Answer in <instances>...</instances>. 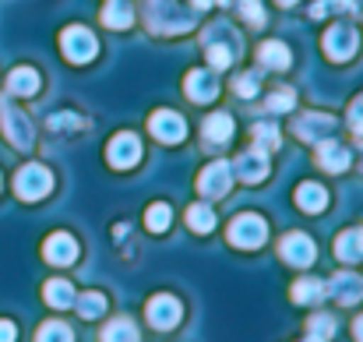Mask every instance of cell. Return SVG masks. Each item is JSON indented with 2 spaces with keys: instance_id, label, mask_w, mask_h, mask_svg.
Returning <instances> with one entry per match:
<instances>
[{
  "instance_id": "1",
  "label": "cell",
  "mask_w": 363,
  "mask_h": 342,
  "mask_svg": "<svg viewBox=\"0 0 363 342\" xmlns=\"http://www.w3.org/2000/svg\"><path fill=\"white\" fill-rule=\"evenodd\" d=\"M50 191H53V173H50L46 166L28 162V166L18 170V177H14V194H18L21 202H39V198H46Z\"/></svg>"
},
{
  "instance_id": "2",
  "label": "cell",
  "mask_w": 363,
  "mask_h": 342,
  "mask_svg": "<svg viewBox=\"0 0 363 342\" xmlns=\"http://www.w3.org/2000/svg\"><path fill=\"white\" fill-rule=\"evenodd\" d=\"M264 236H268V223H264L261 216H254V212H243V216H237V219L230 223V243H233V247L254 250V247L264 243Z\"/></svg>"
},
{
  "instance_id": "3",
  "label": "cell",
  "mask_w": 363,
  "mask_h": 342,
  "mask_svg": "<svg viewBox=\"0 0 363 342\" xmlns=\"http://www.w3.org/2000/svg\"><path fill=\"white\" fill-rule=\"evenodd\" d=\"M60 50H64V57H67L71 64H85V60H92V57H96L99 43H96V35H92L89 28L71 25V28H64V32H60Z\"/></svg>"
},
{
  "instance_id": "4",
  "label": "cell",
  "mask_w": 363,
  "mask_h": 342,
  "mask_svg": "<svg viewBox=\"0 0 363 342\" xmlns=\"http://www.w3.org/2000/svg\"><path fill=\"white\" fill-rule=\"evenodd\" d=\"M145 7H148V25L155 32H184V28L194 25V18L191 14H180L173 0H148Z\"/></svg>"
},
{
  "instance_id": "5",
  "label": "cell",
  "mask_w": 363,
  "mask_h": 342,
  "mask_svg": "<svg viewBox=\"0 0 363 342\" xmlns=\"http://www.w3.org/2000/svg\"><path fill=\"white\" fill-rule=\"evenodd\" d=\"M145 318H148V325H152V329H159V332H169V329H177V325H180V318H184V307H180V300H177V297H169V293H159V297H152V300H148V307H145Z\"/></svg>"
},
{
  "instance_id": "6",
  "label": "cell",
  "mask_w": 363,
  "mask_h": 342,
  "mask_svg": "<svg viewBox=\"0 0 363 342\" xmlns=\"http://www.w3.org/2000/svg\"><path fill=\"white\" fill-rule=\"evenodd\" d=\"M0 123H4V134H7V141L18 148V152H28L32 148V141H35V134H32V123H28V116L18 114L7 99L0 103Z\"/></svg>"
},
{
  "instance_id": "7",
  "label": "cell",
  "mask_w": 363,
  "mask_h": 342,
  "mask_svg": "<svg viewBox=\"0 0 363 342\" xmlns=\"http://www.w3.org/2000/svg\"><path fill=\"white\" fill-rule=\"evenodd\" d=\"M230 184H233V166H230L226 159L208 162V166L201 170V177H198V191H201L205 198H223V194L230 191Z\"/></svg>"
},
{
  "instance_id": "8",
  "label": "cell",
  "mask_w": 363,
  "mask_h": 342,
  "mask_svg": "<svg viewBox=\"0 0 363 342\" xmlns=\"http://www.w3.org/2000/svg\"><path fill=\"white\" fill-rule=\"evenodd\" d=\"M106 159H110V166H117V170L138 166V162H141V141H138V134H130V131L113 134V141H110V148H106Z\"/></svg>"
},
{
  "instance_id": "9",
  "label": "cell",
  "mask_w": 363,
  "mask_h": 342,
  "mask_svg": "<svg viewBox=\"0 0 363 342\" xmlns=\"http://www.w3.org/2000/svg\"><path fill=\"white\" fill-rule=\"evenodd\" d=\"M148 131H152L159 141L177 145V141L187 138V120L180 114H173V110H155V114L148 116Z\"/></svg>"
},
{
  "instance_id": "10",
  "label": "cell",
  "mask_w": 363,
  "mask_h": 342,
  "mask_svg": "<svg viewBox=\"0 0 363 342\" xmlns=\"http://www.w3.org/2000/svg\"><path fill=\"white\" fill-rule=\"evenodd\" d=\"M357 46H360V32H357L353 25H335V28H328V35H325V53H328L332 60H350V57L357 53Z\"/></svg>"
},
{
  "instance_id": "11",
  "label": "cell",
  "mask_w": 363,
  "mask_h": 342,
  "mask_svg": "<svg viewBox=\"0 0 363 342\" xmlns=\"http://www.w3.org/2000/svg\"><path fill=\"white\" fill-rule=\"evenodd\" d=\"M279 254H282V261L307 268V265H314V240L307 233H286L279 243Z\"/></svg>"
},
{
  "instance_id": "12",
  "label": "cell",
  "mask_w": 363,
  "mask_h": 342,
  "mask_svg": "<svg viewBox=\"0 0 363 342\" xmlns=\"http://www.w3.org/2000/svg\"><path fill=\"white\" fill-rule=\"evenodd\" d=\"M233 173L240 177L243 184H261L268 177V152L264 148H247L237 155L233 162Z\"/></svg>"
},
{
  "instance_id": "13",
  "label": "cell",
  "mask_w": 363,
  "mask_h": 342,
  "mask_svg": "<svg viewBox=\"0 0 363 342\" xmlns=\"http://www.w3.org/2000/svg\"><path fill=\"white\" fill-rule=\"evenodd\" d=\"M293 131L303 138V141H328L332 138V131H335V120L328 114H303L296 123H293Z\"/></svg>"
},
{
  "instance_id": "14",
  "label": "cell",
  "mask_w": 363,
  "mask_h": 342,
  "mask_svg": "<svg viewBox=\"0 0 363 342\" xmlns=\"http://www.w3.org/2000/svg\"><path fill=\"white\" fill-rule=\"evenodd\" d=\"M325 293L350 307V304H357L363 297V279L360 275H350V272H339V275H332V279L325 282Z\"/></svg>"
},
{
  "instance_id": "15",
  "label": "cell",
  "mask_w": 363,
  "mask_h": 342,
  "mask_svg": "<svg viewBox=\"0 0 363 342\" xmlns=\"http://www.w3.org/2000/svg\"><path fill=\"white\" fill-rule=\"evenodd\" d=\"M43 254L50 265H74L78 258V240L71 233H53L46 243H43Z\"/></svg>"
},
{
  "instance_id": "16",
  "label": "cell",
  "mask_w": 363,
  "mask_h": 342,
  "mask_svg": "<svg viewBox=\"0 0 363 342\" xmlns=\"http://www.w3.org/2000/svg\"><path fill=\"white\" fill-rule=\"evenodd\" d=\"M184 89H187V96H191L194 103H212V99L219 96V82H216V75H208V71H191L187 82H184Z\"/></svg>"
},
{
  "instance_id": "17",
  "label": "cell",
  "mask_w": 363,
  "mask_h": 342,
  "mask_svg": "<svg viewBox=\"0 0 363 342\" xmlns=\"http://www.w3.org/2000/svg\"><path fill=\"white\" fill-rule=\"evenodd\" d=\"M257 60H261L268 71H286V67L293 64V53H289V46H286V43H279V39H268V43H261V50H257Z\"/></svg>"
},
{
  "instance_id": "18",
  "label": "cell",
  "mask_w": 363,
  "mask_h": 342,
  "mask_svg": "<svg viewBox=\"0 0 363 342\" xmlns=\"http://www.w3.org/2000/svg\"><path fill=\"white\" fill-rule=\"evenodd\" d=\"M7 92L11 96H35L39 92V71L32 67H14L7 75Z\"/></svg>"
},
{
  "instance_id": "19",
  "label": "cell",
  "mask_w": 363,
  "mask_h": 342,
  "mask_svg": "<svg viewBox=\"0 0 363 342\" xmlns=\"http://www.w3.org/2000/svg\"><path fill=\"white\" fill-rule=\"evenodd\" d=\"M321 148H318V162L328 170V173H342L346 166H350V148H342V145H335V141H318Z\"/></svg>"
},
{
  "instance_id": "20",
  "label": "cell",
  "mask_w": 363,
  "mask_h": 342,
  "mask_svg": "<svg viewBox=\"0 0 363 342\" xmlns=\"http://www.w3.org/2000/svg\"><path fill=\"white\" fill-rule=\"evenodd\" d=\"M201 134H205V141H208V145H226V141L233 138V120H230V114L205 116V127H201Z\"/></svg>"
},
{
  "instance_id": "21",
  "label": "cell",
  "mask_w": 363,
  "mask_h": 342,
  "mask_svg": "<svg viewBox=\"0 0 363 342\" xmlns=\"http://www.w3.org/2000/svg\"><path fill=\"white\" fill-rule=\"evenodd\" d=\"M293 198H296V205H300L303 212H311V216L321 212V209L328 205V191H325L321 184H300Z\"/></svg>"
},
{
  "instance_id": "22",
  "label": "cell",
  "mask_w": 363,
  "mask_h": 342,
  "mask_svg": "<svg viewBox=\"0 0 363 342\" xmlns=\"http://www.w3.org/2000/svg\"><path fill=\"white\" fill-rule=\"evenodd\" d=\"M43 297H46V304H50V307L64 311V307H71V304H74V286H71L67 279H50V282L43 286Z\"/></svg>"
},
{
  "instance_id": "23",
  "label": "cell",
  "mask_w": 363,
  "mask_h": 342,
  "mask_svg": "<svg viewBox=\"0 0 363 342\" xmlns=\"http://www.w3.org/2000/svg\"><path fill=\"white\" fill-rule=\"evenodd\" d=\"M335 254L342 261H360L363 258V229H346L335 240Z\"/></svg>"
},
{
  "instance_id": "24",
  "label": "cell",
  "mask_w": 363,
  "mask_h": 342,
  "mask_svg": "<svg viewBox=\"0 0 363 342\" xmlns=\"http://www.w3.org/2000/svg\"><path fill=\"white\" fill-rule=\"evenodd\" d=\"M130 21H134V11H130L127 0H110V4L103 7V25H110V28H127Z\"/></svg>"
},
{
  "instance_id": "25",
  "label": "cell",
  "mask_w": 363,
  "mask_h": 342,
  "mask_svg": "<svg viewBox=\"0 0 363 342\" xmlns=\"http://www.w3.org/2000/svg\"><path fill=\"white\" fill-rule=\"evenodd\" d=\"M103 342H138V329L130 318H113L103 329Z\"/></svg>"
},
{
  "instance_id": "26",
  "label": "cell",
  "mask_w": 363,
  "mask_h": 342,
  "mask_svg": "<svg viewBox=\"0 0 363 342\" xmlns=\"http://www.w3.org/2000/svg\"><path fill=\"white\" fill-rule=\"evenodd\" d=\"M289 297H293L296 304H318V300L325 297V282H321V279H300Z\"/></svg>"
},
{
  "instance_id": "27",
  "label": "cell",
  "mask_w": 363,
  "mask_h": 342,
  "mask_svg": "<svg viewBox=\"0 0 363 342\" xmlns=\"http://www.w3.org/2000/svg\"><path fill=\"white\" fill-rule=\"evenodd\" d=\"M173 223V212H169V205H162V202H155V205H148V212H145V226L152 229V233H166Z\"/></svg>"
},
{
  "instance_id": "28",
  "label": "cell",
  "mask_w": 363,
  "mask_h": 342,
  "mask_svg": "<svg viewBox=\"0 0 363 342\" xmlns=\"http://www.w3.org/2000/svg\"><path fill=\"white\" fill-rule=\"evenodd\" d=\"M187 226L194 233H208V229H216V212L208 205H191L187 209Z\"/></svg>"
},
{
  "instance_id": "29",
  "label": "cell",
  "mask_w": 363,
  "mask_h": 342,
  "mask_svg": "<svg viewBox=\"0 0 363 342\" xmlns=\"http://www.w3.org/2000/svg\"><path fill=\"white\" fill-rule=\"evenodd\" d=\"M335 336V321L328 318V314H314L311 321H307V339L314 342H328Z\"/></svg>"
},
{
  "instance_id": "30",
  "label": "cell",
  "mask_w": 363,
  "mask_h": 342,
  "mask_svg": "<svg viewBox=\"0 0 363 342\" xmlns=\"http://www.w3.org/2000/svg\"><path fill=\"white\" fill-rule=\"evenodd\" d=\"M74 304H78V314L82 318H99L103 311H106V297L103 293H85V297H74Z\"/></svg>"
},
{
  "instance_id": "31",
  "label": "cell",
  "mask_w": 363,
  "mask_h": 342,
  "mask_svg": "<svg viewBox=\"0 0 363 342\" xmlns=\"http://www.w3.org/2000/svg\"><path fill=\"white\" fill-rule=\"evenodd\" d=\"M35 342H74V336H71V329L64 321H46V325H39Z\"/></svg>"
},
{
  "instance_id": "32",
  "label": "cell",
  "mask_w": 363,
  "mask_h": 342,
  "mask_svg": "<svg viewBox=\"0 0 363 342\" xmlns=\"http://www.w3.org/2000/svg\"><path fill=\"white\" fill-rule=\"evenodd\" d=\"M254 141H257V148H279V127L275 123H254Z\"/></svg>"
},
{
  "instance_id": "33",
  "label": "cell",
  "mask_w": 363,
  "mask_h": 342,
  "mask_svg": "<svg viewBox=\"0 0 363 342\" xmlns=\"http://www.w3.org/2000/svg\"><path fill=\"white\" fill-rule=\"evenodd\" d=\"M293 103H296V92H293V89H275V92L268 96V110H272V114L293 110Z\"/></svg>"
},
{
  "instance_id": "34",
  "label": "cell",
  "mask_w": 363,
  "mask_h": 342,
  "mask_svg": "<svg viewBox=\"0 0 363 342\" xmlns=\"http://www.w3.org/2000/svg\"><path fill=\"white\" fill-rule=\"evenodd\" d=\"M353 7H357V0H318L311 7V18H325L328 11H353Z\"/></svg>"
},
{
  "instance_id": "35",
  "label": "cell",
  "mask_w": 363,
  "mask_h": 342,
  "mask_svg": "<svg viewBox=\"0 0 363 342\" xmlns=\"http://www.w3.org/2000/svg\"><path fill=\"white\" fill-rule=\"evenodd\" d=\"M208 64H212L216 71H223V67H230V64H233V53H230V46H223V43H216V46H208Z\"/></svg>"
},
{
  "instance_id": "36",
  "label": "cell",
  "mask_w": 363,
  "mask_h": 342,
  "mask_svg": "<svg viewBox=\"0 0 363 342\" xmlns=\"http://www.w3.org/2000/svg\"><path fill=\"white\" fill-rule=\"evenodd\" d=\"M233 89H237L240 99H254V96H257V75H240V78L233 82Z\"/></svg>"
},
{
  "instance_id": "37",
  "label": "cell",
  "mask_w": 363,
  "mask_h": 342,
  "mask_svg": "<svg viewBox=\"0 0 363 342\" xmlns=\"http://www.w3.org/2000/svg\"><path fill=\"white\" fill-rule=\"evenodd\" d=\"M50 127H53V131H71V127H82V116L57 114V116H50Z\"/></svg>"
},
{
  "instance_id": "38",
  "label": "cell",
  "mask_w": 363,
  "mask_h": 342,
  "mask_svg": "<svg viewBox=\"0 0 363 342\" xmlns=\"http://www.w3.org/2000/svg\"><path fill=\"white\" fill-rule=\"evenodd\" d=\"M240 11H243V18H247L250 25H261V21H264V11H261V4H257V0H243Z\"/></svg>"
},
{
  "instance_id": "39",
  "label": "cell",
  "mask_w": 363,
  "mask_h": 342,
  "mask_svg": "<svg viewBox=\"0 0 363 342\" xmlns=\"http://www.w3.org/2000/svg\"><path fill=\"white\" fill-rule=\"evenodd\" d=\"M350 127H353V134H363V96L350 106Z\"/></svg>"
},
{
  "instance_id": "40",
  "label": "cell",
  "mask_w": 363,
  "mask_h": 342,
  "mask_svg": "<svg viewBox=\"0 0 363 342\" xmlns=\"http://www.w3.org/2000/svg\"><path fill=\"white\" fill-rule=\"evenodd\" d=\"M14 336H18L14 325L11 321H0V342H14Z\"/></svg>"
},
{
  "instance_id": "41",
  "label": "cell",
  "mask_w": 363,
  "mask_h": 342,
  "mask_svg": "<svg viewBox=\"0 0 363 342\" xmlns=\"http://www.w3.org/2000/svg\"><path fill=\"white\" fill-rule=\"evenodd\" d=\"M353 336H357V342H363V314L353 321Z\"/></svg>"
},
{
  "instance_id": "42",
  "label": "cell",
  "mask_w": 363,
  "mask_h": 342,
  "mask_svg": "<svg viewBox=\"0 0 363 342\" xmlns=\"http://www.w3.org/2000/svg\"><path fill=\"white\" fill-rule=\"evenodd\" d=\"M191 4H194V7H198V11H205V7H208V4H212V0H191Z\"/></svg>"
},
{
  "instance_id": "43",
  "label": "cell",
  "mask_w": 363,
  "mask_h": 342,
  "mask_svg": "<svg viewBox=\"0 0 363 342\" xmlns=\"http://www.w3.org/2000/svg\"><path fill=\"white\" fill-rule=\"evenodd\" d=\"M279 4H282V7H293V4H296V0H279Z\"/></svg>"
},
{
  "instance_id": "44",
  "label": "cell",
  "mask_w": 363,
  "mask_h": 342,
  "mask_svg": "<svg viewBox=\"0 0 363 342\" xmlns=\"http://www.w3.org/2000/svg\"><path fill=\"white\" fill-rule=\"evenodd\" d=\"M219 4H230V0H219Z\"/></svg>"
},
{
  "instance_id": "45",
  "label": "cell",
  "mask_w": 363,
  "mask_h": 342,
  "mask_svg": "<svg viewBox=\"0 0 363 342\" xmlns=\"http://www.w3.org/2000/svg\"><path fill=\"white\" fill-rule=\"evenodd\" d=\"M303 342H314V339H303Z\"/></svg>"
}]
</instances>
